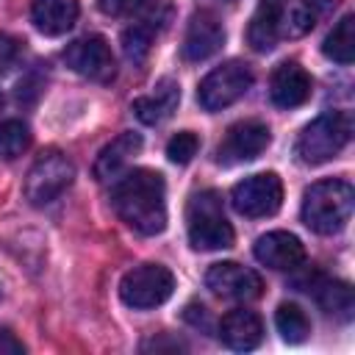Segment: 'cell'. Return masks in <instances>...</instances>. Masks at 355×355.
<instances>
[{
    "label": "cell",
    "mask_w": 355,
    "mask_h": 355,
    "mask_svg": "<svg viewBox=\"0 0 355 355\" xmlns=\"http://www.w3.org/2000/svg\"><path fill=\"white\" fill-rule=\"evenodd\" d=\"M175 291V275L164 263H141L125 272L119 283V297L128 308L147 311L164 305Z\"/></svg>",
    "instance_id": "cell-7"
},
{
    "label": "cell",
    "mask_w": 355,
    "mask_h": 355,
    "mask_svg": "<svg viewBox=\"0 0 355 355\" xmlns=\"http://www.w3.org/2000/svg\"><path fill=\"white\" fill-rule=\"evenodd\" d=\"M205 286L225 297V300H239V302H252L263 294V280L255 269L241 266L236 261H219L211 263L205 272Z\"/></svg>",
    "instance_id": "cell-12"
},
{
    "label": "cell",
    "mask_w": 355,
    "mask_h": 355,
    "mask_svg": "<svg viewBox=\"0 0 355 355\" xmlns=\"http://www.w3.org/2000/svg\"><path fill=\"white\" fill-rule=\"evenodd\" d=\"M139 150H141V136H139V133H133V130L119 133L116 139H111V141L100 150V155H97V161H94V178H97L100 183L116 180Z\"/></svg>",
    "instance_id": "cell-18"
},
{
    "label": "cell",
    "mask_w": 355,
    "mask_h": 355,
    "mask_svg": "<svg viewBox=\"0 0 355 355\" xmlns=\"http://www.w3.org/2000/svg\"><path fill=\"white\" fill-rule=\"evenodd\" d=\"M0 108H3V94H0Z\"/></svg>",
    "instance_id": "cell-29"
},
{
    "label": "cell",
    "mask_w": 355,
    "mask_h": 355,
    "mask_svg": "<svg viewBox=\"0 0 355 355\" xmlns=\"http://www.w3.org/2000/svg\"><path fill=\"white\" fill-rule=\"evenodd\" d=\"M275 327L288 344H302L311 336V319L297 302H280L275 311Z\"/></svg>",
    "instance_id": "cell-23"
},
{
    "label": "cell",
    "mask_w": 355,
    "mask_h": 355,
    "mask_svg": "<svg viewBox=\"0 0 355 355\" xmlns=\"http://www.w3.org/2000/svg\"><path fill=\"white\" fill-rule=\"evenodd\" d=\"M225 44V28L211 11H197L189 19L183 36V58L186 61H205L216 55Z\"/></svg>",
    "instance_id": "cell-15"
},
{
    "label": "cell",
    "mask_w": 355,
    "mask_h": 355,
    "mask_svg": "<svg viewBox=\"0 0 355 355\" xmlns=\"http://www.w3.org/2000/svg\"><path fill=\"white\" fill-rule=\"evenodd\" d=\"M31 147V128L22 119H8L0 125V158L14 161Z\"/></svg>",
    "instance_id": "cell-25"
},
{
    "label": "cell",
    "mask_w": 355,
    "mask_h": 355,
    "mask_svg": "<svg viewBox=\"0 0 355 355\" xmlns=\"http://www.w3.org/2000/svg\"><path fill=\"white\" fill-rule=\"evenodd\" d=\"M252 86V69L244 61H225L219 67H214L197 86V103L205 111H222L227 105H233L236 100H241Z\"/></svg>",
    "instance_id": "cell-8"
},
{
    "label": "cell",
    "mask_w": 355,
    "mask_h": 355,
    "mask_svg": "<svg viewBox=\"0 0 355 355\" xmlns=\"http://www.w3.org/2000/svg\"><path fill=\"white\" fill-rule=\"evenodd\" d=\"M297 286L316 300V305L333 316V319H341V322H349L352 319V311H355V294H352V286L344 283V280H336V277H327V275H319V272H311L308 277L297 280Z\"/></svg>",
    "instance_id": "cell-13"
},
{
    "label": "cell",
    "mask_w": 355,
    "mask_h": 355,
    "mask_svg": "<svg viewBox=\"0 0 355 355\" xmlns=\"http://www.w3.org/2000/svg\"><path fill=\"white\" fill-rule=\"evenodd\" d=\"M255 258L275 272H294L305 261V244L288 230H269L252 247Z\"/></svg>",
    "instance_id": "cell-14"
},
{
    "label": "cell",
    "mask_w": 355,
    "mask_h": 355,
    "mask_svg": "<svg viewBox=\"0 0 355 355\" xmlns=\"http://www.w3.org/2000/svg\"><path fill=\"white\" fill-rule=\"evenodd\" d=\"M97 8L114 19H150L158 25L166 14L164 0H97Z\"/></svg>",
    "instance_id": "cell-21"
},
{
    "label": "cell",
    "mask_w": 355,
    "mask_h": 355,
    "mask_svg": "<svg viewBox=\"0 0 355 355\" xmlns=\"http://www.w3.org/2000/svg\"><path fill=\"white\" fill-rule=\"evenodd\" d=\"M75 180V164L55 147L44 150L25 178V197L31 205H50L55 202Z\"/></svg>",
    "instance_id": "cell-6"
},
{
    "label": "cell",
    "mask_w": 355,
    "mask_h": 355,
    "mask_svg": "<svg viewBox=\"0 0 355 355\" xmlns=\"http://www.w3.org/2000/svg\"><path fill=\"white\" fill-rule=\"evenodd\" d=\"M186 230L194 250H225L233 244V227L225 216L222 194L214 189L191 194L186 205Z\"/></svg>",
    "instance_id": "cell-4"
},
{
    "label": "cell",
    "mask_w": 355,
    "mask_h": 355,
    "mask_svg": "<svg viewBox=\"0 0 355 355\" xmlns=\"http://www.w3.org/2000/svg\"><path fill=\"white\" fill-rule=\"evenodd\" d=\"M313 92V80L297 61H283L269 78V97L277 108H297Z\"/></svg>",
    "instance_id": "cell-16"
},
{
    "label": "cell",
    "mask_w": 355,
    "mask_h": 355,
    "mask_svg": "<svg viewBox=\"0 0 355 355\" xmlns=\"http://www.w3.org/2000/svg\"><path fill=\"white\" fill-rule=\"evenodd\" d=\"M230 205L250 219L272 216L283 205V183L275 172H258L239 180L230 191Z\"/></svg>",
    "instance_id": "cell-10"
},
{
    "label": "cell",
    "mask_w": 355,
    "mask_h": 355,
    "mask_svg": "<svg viewBox=\"0 0 355 355\" xmlns=\"http://www.w3.org/2000/svg\"><path fill=\"white\" fill-rule=\"evenodd\" d=\"M178 103H180V86H178V80L164 78V80H158V86H155L153 94L136 97L130 108H133V114H136L139 122L158 125V122H164L178 108Z\"/></svg>",
    "instance_id": "cell-20"
},
{
    "label": "cell",
    "mask_w": 355,
    "mask_h": 355,
    "mask_svg": "<svg viewBox=\"0 0 355 355\" xmlns=\"http://www.w3.org/2000/svg\"><path fill=\"white\" fill-rule=\"evenodd\" d=\"M64 61L72 72L94 83H111L116 78V58L111 53V44L97 33L69 42L64 50Z\"/></svg>",
    "instance_id": "cell-9"
},
{
    "label": "cell",
    "mask_w": 355,
    "mask_h": 355,
    "mask_svg": "<svg viewBox=\"0 0 355 355\" xmlns=\"http://www.w3.org/2000/svg\"><path fill=\"white\" fill-rule=\"evenodd\" d=\"M80 14L78 0H31V22L44 36H64Z\"/></svg>",
    "instance_id": "cell-19"
},
{
    "label": "cell",
    "mask_w": 355,
    "mask_h": 355,
    "mask_svg": "<svg viewBox=\"0 0 355 355\" xmlns=\"http://www.w3.org/2000/svg\"><path fill=\"white\" fill-rule=\"evenodd\" d=\"M322 53L336 64H352L355 58V17L352 14H344L336 22V28L327 33L322 44Z\"/></svg>",
    "instance_id": "cell-22"
},
{
    "label": "cell",
    "mask_w": 355,
    "mask_h": 355,
    "mask_svg": "<svg viewBox=\"0 0 355 355\" xmlns=\"http://www.w3.org/2000/svg\"><path fill=\"white\" fill-rule=\"evenodd\" d=\"M313 22L316 14L305 0H258L247 28V42L255 53H269L283 39L305 36Z\"/></svg>",
    "instance_id": "cell-2"
},
{
    "label": "cell",
    "mask_w": 355,
    "mask_h": 355,
    "mask_svg": "<svg viewBox=\"0 0 355 355\" xmlns=\"http://www.w3.org/2000/svg\"><path fill=\"white\" fill-rule=\"evenodd\" d=\"M155 28H158V22L136 19L130 28L122 31V53L128 55V61L141 64L147 58L150 44H153V36H155Z\"/></svg>",
    "instance_id": "cell-24"
},
{
    "label": "cell",
    "mask_w": 355,
    "mask_h": 355,
    "mask_svg": "<svg viewBox=\"0 0 355 355\" xmlns=\"http://www.w3.org/2000/svg\"><path fill=\"white\" fill-rule=\"evenodd\" d=\"M355 205V189L341 178H324L305 189L302 194V222L319 233L333 236L347 227Z\"/></svg>",
    "instance_id": "cell-3"
},
{
    "label": "cell",
    "mask_w": 355,
    "mask_h": 355,
    "mask_svg": "<svg viewBox=\"0 0 355 355\" xmlns=\"http://www.w3.org/2000/svg\"><path fill=\"white\" fill-rule=\"evenodd\" d=\"M197 150H200V139H197L191 130H180V133H175V136L166 141V158H169L172 164H178V166L189 164V161L197 155Z\"/></svg>",
    "instance_id": "cell-26"
},
{
    "label": "cell",
    "mask_w": 355,
    "mask_h": 355,
    "mask_svg": "<svg viewBox=\"0 0 355 355\" xmlns=\"http://www.w3.org/2000/svg\"><path fill=\"white\" fill-rule=\"evenodd\" d=\"M269 141H272V133L261 119H241L227 128L222 144L216 147V161L222 166L252 161L269 147Z\"/></svg>",
    "instance_id": "cell-11"
},
{
    "label": "cell",
    "mask_w": 355,
    "mask_h": 355,
    "mask_svg": "<svg viewBox=\"0 0 355 355\" xmlns=\"http://www.w3.org/2000/svg\"><path fill=\"white\" fill-rule=\"evenodd\" d=\"M219 338L236 352H250L263 341V322L255 311L233 308L219 322Z\"/></svg>",
    "instance_id": "cell-17"
},
{
    "label": "cell",
    "mask_w": 355,
    "mask_h": 355,
    "mask_svg": "<svg viewBox=\"0 0 355 355\" xmlns=\"http://www.w3.org/2000/svg\"><path fill=\"white\" fill-rule=\"evenodd\" d=\"M349 136H352V116L347 111H327L302 128L294 153L302 164L316 166L336 158L349 144Z\"/></svg>",
    "instance_id": "cell-5"
},
{
    "label": "cell",
    "mask_w": 355,
    "mask_h": 355,
    "mask_svg": "<svg viewBox=\"0 0 355 355\" xmlns=\"http://www.w3.org/2000/svg\"><path fill=\"white\" fill-rule=\"evenodd\" d=\"M111 205L130 230H136L141 236H158L166 227L164 175L155 169H144V166L122 172L114 180Z\"/></svg>",
    "instance_id": "cell-1"
},
{
    "label": "cell",
    "mask_w": 355,
    "mask_h": 355,
    "mask_svg": "<svg viewBox=\"0 0 355 355\" xmlns=\"http://www.w3.org/2000/svg\"><path fill=\"white\" fill-rule=\"evenodd\" d=\"M22 55V42L11 33H0V75L11 72Z\"/></svg>",
    "instance_id": "cell-27"
},
{
    "label": "cell",
    "mask_w": 355,
    "mask_h": 355,
    "mask_svg": "<svg viewBox=\"0 0 355 355\" xmlns=\"http://www.w3.org/2000/svg\"><path fill=\"white\" fill-rule=\"evenodd\" d=\"M22 352H25V344L8 327H0V355H22Z\"/></svg>",
    "instance_id": "cell-28"
}]
</instances>
